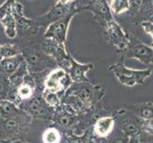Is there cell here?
Wrapping results in <instances>:
<instances>
[{
    "label": "cell",
    "instance_id": "1",
    "mask_svg": "<svg viewBox=\"0 0 153 143\" xmlns=\"http://www.w3.org/2000/svg\"><path fill=\"white\" fill-rule=\"evenodd\" d=\"M109 70L113 72V74L123 85L132 87L137 84L142 85L146 78L151 75V69L146 70H134L127 68L122 62L112 64L109 67Z\"/></svg>",
    "mask_w": 153,
    "mask_h": 143
},
{
    "label": "cell",
    "instance_id": "2",
    "mask_svg": "<svg viewBox=\"0 0 153 143\" xmlns=\"http://www.w3.org/2000/svg\"><path fill=\"white\" fill-rule=\"evenodd\" d=\"M103 36L109 45L121 52H124L127 49L130 41L129 35L123 31L122 26L115 20V18L109 20L103 26Z\"/></svg>",
    "mask_w": 153,
    "mask_h": 143
},
{
    "label": "cell",
    "instance_id": "3",
    "mask_svg": "<svg viewBox=\"0 0 153 143\" xmlns=\"http://www.w3.org/2000/svg\"><path fill=\"white\" fill-rule=\"evenodd\" d=\"M129 45L124 51L126 55L130 58H135L145 64H153V47L141 42L133 35H129Z\"/></svg>",
    "mask_w": 153,
    "mask_h": 143
},
{
    "label": "cell",
    "instance_id": "4",
    "mask_svg": "<svg viewBox=\"0 0 153 143\" xmlns=\"http://www.w3.org/2000/svg\"><path fill=\"white\" fill-rule=\"evenodd\" d=\"M76 13H70L64 17L49 24L44 33L45 38H51L62 44H65L70 23Z\"/></svg>",
    "mask_w": 153,
    "mask_h": 143
},
{
    "label": "cell",
    "instance_id": "5",
    "mask_svg": "<svg viewBox=\"0 0 153 143\" xmlns=\"http://www.w3.org/2000/svg\"><path fill=\"white\" fill-rule=\"evenodd\" d=\"M82 10H87L92 13L93 18L102 27L109 20L114 18L109 9L107 0H91Z\"/></svg>",
    "mask_w": 153,
    "mask_h": 143
},
{
    "label": "cell",
    "instance_id": "6",
    "mask_svg": "<svg viewBox=\"0 0 153 143\" xmlns=\"http://www.w3.org/2000/svg\"><path fill=\"white\" fill-rule=\"evenodd\" d=\"M13 15L16 21L17 32L35 33L37 31L38 22L24 15V9L21 3L16 1L13 7Z\"/></svg>",
    "mask_w": 153,
    "mask_h": 143
},
{
    "label": "cell",
    "instance_id": "7",
    "mask_svg": "<svg viewBox=\"0 0 153 143\" xmlns=\"http://www.w3.org/2000/svg\"><path fill=\"white\" fill-rule=\"evenodd\" d=\"M42 51L46 55L55 59L59 63L70 62V55L67 54L65 45L54 39L45 38V41L42 44Z\"/></svg>",
    "mask_w": 153,
    "mask_h": 143
},
{
    "label": "cell",
    "instance_id": "8",
    "mask_svg": "<svg viewBox=\"0 0 153 143\" xmlns=\"http://www.w3.org/2000/svg\"><path fill=\"white\" fill-rule=\"evenodd\" d=\"M22 56L27 65L33 70L45 69L52 64L51 58L47 57L48 55H43L42 52L36 49L28 48L22 52Z\"/></svg>",
    "mask_w": 153,
    "mask_h": 143
},
{
    "label": "cell",
    "instance_id": "9",
    "mask_svg": "<svg viewBox=\"0 0 153 143\" xmlns=\"http://www.w3.org/2000/svg\"><path fill=\"white\" fill-rule=\"evenodd\" d=\"M70 77L65 73L63 69H56L53 71L52 73L47 76L45 81V86L47 91H51V92H57L62 89L64 85V81H68Z\"/></svg>",
    "mask_w": 153,
    "mask_h": 143
},
{
    "label": "cell",
    "instance_id": "10",
    "mask_svg": "<svg viewBox=\"0 0 153 143\" xmlns=\"http://www.w3.org/2000/svg\"><path fill=\"white\" fill-rule=\"evenodd\" d=\"M69 74L70 78L75 82H82L87 80L86 73L93 69V64H80L76 61L73 57L70 56V64H69Z\"/></svg>",
    "mask_w": 153,
    "mask_h": 143
},
{
    "label": "cell",
    "instance_id": "11",
    "mask_svg": "<svg viewBox=\"0 0 153 143\" xmlns=\"http://www.w3.org/2000/svg\"><path fill=\"white\" fill-rule=\"evenodd\" d=\"M153 16V0H143L138 11L131 15L132 22L142 23Z\"/></svg>",
    "mask_w": 153,
    "mask_h": 143
},
{
    "label": "cell",
    "instance_id": "12",
    "mask_svg": "<svg viewBox=\"0 0 153 143\" xmlns=\"http://www.w3.org/2000/svg\"><path fill=\"white\" fill-rule=\"evenodd\" d=\"M24 61V58L21 55L12 58H5L0 60V74H13L16 73L19 66Z\"/></svg>",
    "mask_w": 153,
    "mask_h": 143
},
{
    "label": "cell",
    "instance_id": "13",
    "mask_svg": "<svg viewBox=\"0 0 153 143\" xmlns=\"http://www.w3.org/2000/svg\"><path fill=\"white\" fill-rule=\"evenodd\" d=\"M0 22H1V26L7 37L11 38V39L16 38L17 35V27H16V21L14 19L13 13H10L8 15H6L0 20Z\"/></svg>",
    "mask_w": 153,
    "mask_h": 143
},
{
    "label": "cell",
    "instance_id": "14",
    "mask_svg": "<svg viewBox=\"0 0 153 143\" xmlns=\"http://www.w3.org/2000/svg\"><path fill=\"white\" fill-rule=\"evenodd\" d=\"M114 120L111 117H102L95 125V133L100 136H106L113 130Z\"/></svg>",
    "mask_w": 153,
    "mask_h": 143
},
{
    "label": "cell",
    "instance_id": "15",
    "mask_svg": "<svg viewBox=\"0 0 153 143\" xmlns=\"http://www.w3.org/2000/svg\"><path fill=\"white\" fill-rule=\"evenodd\" d=\"M107 3L112 14L115 15L130 11L129 0H107Z\"/></svg>",
    "mask_w": 153,
    "mask_h": 143
},
{
    "label": "cell",
    "instance_id": "16",
    "mask_svg": "<svg viewBox=\"0 0 153 143\" xmlns=\"http://www.w3.org/2000/svg\"><path fill=\"white\" fill-rule=\"evenodd\" d=\"M21 55L20 50L18 47L12 44V43H6V44L0 45V59L12 58Z\"/></svg>",
    "mask_w": 153,
    "mask_h": 143
},
{
    "label": "cell",
    "instance_id": "17",
    "mask_svg": "<svg viewBox=\"0 0 153 143\" xmlns=\"http://www.w3.org/2000/svg\"><path fill=\"white\" fill-rule=\"evenodd\" d=\"M60 133L54 128L47 129L43 133V142L44 143H59Z\"/></svg>",
    "mask_w": 153,
    "mask_h": 143
},
{
    "label": "cell",
    "instance_id": "18",
    "mask_svg": "<svg viewBox=\"0 0 153 143\" xmlns=\"http://www.w3.org/2000/svg\"><path fill=\"white\" fill-rule=\"evenodd\" d=\"M28 110L33 114H43L45 111L44 104H43L42 100L40 98H33L32 101L28 104Z\"/></svg>",
    "mask_w": 153,
    "mask_h": 143
},
{
    "label": "cell",
    "instance_id": "19",
    "mask_svg": "<svg viewBox=\"0 0 153 143\" xmlns=\"http://www.w3.org/2000/svg\"><path fill=\"white\" fill-rule=\"evenodd\" d=\"M17 111L16 104L10 100H1L0 101V113L2 114H12Z\"/></svg>",
    "mask_w": 153,
    "mask_h": 143
},
{
    "label": "cell",
    "instance_id": "20",
    "mask_svg": "<svg viewBox=\"0 0 153 143\" xmlns=\"http://www.w3.org/2000/svg\"><path fill=\"white\" fill-rule=\"evenodd\" d=\"M16 0H6L0 5V20L10 13H13V7Z\"/></svg>",
    "mask_w": 153,
    "mask_h": 143
},
{
    "label": "cell",
    "instance_id": "21",
    "mask_svg": "<svg viewBox=\"0 0 153 143\" xmlns=\"http://www.w3.org/2000/svg\"><path fill=\"white\" fill-rule=\"evenodd\" d=\"M33 94V87L28 84H22L18 87V95L22 99L30 98Z\"/></svg>",
    "mask_w": 153,
    "mask_h": 143
},
{
    "label": "cell",
    "instance_id": "22",
    "mask_svg": "<svg viewBox=\"0 0 153 143\" xmlns=\"http://www.w3.org/2000/svg\"><path fill=\"white\" fill-rule=\"evenodd\" d=\"M45 101L47 104L51 105V106H56L59 104V100L57 97V94L55 92H51V91H47V94H45Z\"/></svg>",
    "mask_w": 153,
    "mask_h": 143
},
{
    "label": "cell",
    "instance_id": "23",
    "mask_svg": "<svg viewBox=\"0 0 153 143\" xmlns=\"http://www.w3.org/2000/svg\"><path fill=\"white\" fill-rule=\"evenodd\" d=\"M18 127V121L16 117H11L6 120L4 124V128L6 129L8 132H13Z\"/></svg>",
    "mask_w": 153,
    "mask_h": 143
},
{
    "label": "cell",
    "instance_id": "24",
    "mask_svg": "<svg viewBox=\"0 0 153 143\" xmlns=\"http://www.w3.org/2000/svg\"><path fill=\"white\" fill-rule=\"evenodd\" d=\"M140 25L143 28V30L152 37V46H153V22L150 20H146V21H143Z\"/></svg>",
    "mask_w": 153,
    "mask_h": 143
},
{
    "label": "cell",
    "instance_id": "25",
    "mask_svg": "<svg viewBox=\"0 0 153 143\" xmlns=\"http://www.w3.org/2000/svg\"><path fill=\"white\" fill-rule=\"evenodd\" d=\"M143 1V0H129V3H130V12L132 13V14H134L138 11V9L140 8Z\"/></svg>",
    "mask_w": 153,
    "mask_h": 143
},
{
    "label": "cell",
    "instance_id": "26",
    "mask_svg": "<svg viewBox=\"0 0 153 143\" xmlns=\"http://www.w3.org/2000/svg\"><path fill=\"white\" fill-rule=\"evenodd\" d=\"M7 81L0 77V97H5L7 94Z\"/></svg>",
    "mask_w": 153,
    "mask_h": 143
},
{
    "label": "cell",
    "instance_id": "27",
    "mask_svg": "<svg viewBox=\"0 0 153 143\" xmlns=\"http://www.w3.org/2000/svg\"><path fill=\"white\" fill-rule=\"evenodd\" d=\"M146 130L148 132V133H150L153 135V119H150V120H147L146 122Z\"/></svg>",
    "mask_w": 153,
    "mask_h": 143
},
{
    "label": "cell",
    "instance_id": "28",
    "mask_svg": "<svg viewBox=\"0 0 153 143\" xmlns=\"http://www.w3.org/2000/svg\"><path fill=\"white\" fill-rule=\"evenodd\" d=\"M78 2V0H55V3H59L62 5H72Z\"/></svg>",
    "mask_w": 153,
    "mask_h": 143
},
{
    "label": "cell",
    "instance_id": "29",
    "mask_svg": "<svg viewBox=\"0 0 153 143\" xmlns=\"http://www.w3.org/2000/svg\"><path fill=\"white\" fill-rule=\"evenodd\" d=\"M112 143H127V139L126 138H123V137H119V138H116Z\"/></svg>",
    "mask_w": 153,
    "mask_h": 143
},
{
    "label": "cell",
    "instance_id": "30",
    "mask_svg": "<svg viewBox=\"0 0 153 143\" xmlns=\"http://www.w3.org/2000/svg\"><path fill=\"white\" fill-rule=\"evenodd\" d=\"M79 1L80 2V4L82 5V8L84 7V6H86V5H87L91 0H79Z\"/></svg>",
    "mask_w": 153,
    "mask_h": 143
},
{
    "label": "cell",
    "instance_id": "31",
    "mask_svg": "<svg viewBox=\"0 0 153 143\" xmlns=\"http://www.w3.org/2000/svg\"><path fill=\"white\" fill-rule=\"evenodd\" d=\"M129 143H139V141L137 139H135V138H133V139L130 142H129Z\"/></svg>",
    "mask_w": 153,
    "mask_h": 143
},
{
    "label": "cell",
    "instance_id": "32",
    "mask_svg": "<svg viewBox=\"0 0 153 143\" xmlns=\"http://www.w3.org/2000/svg\"><path fill=\"white\" fill-rule=\"evenodd\" d=\"M149 20H150V21H152V22H153V16H152V17H151V18H150V19H149Z\"/></svg>",
    "mask_w": 153,
    "mask_h": 143
},
{
    "label": "cell",
    "instance_id": "33",
    "mask_svg": "<svg viewBox=\"0 0 153 143\" xmlns=\"http://www.w3.org/2000/svg\"><path fill=\"white\" fill-rule=\"evenodd\" d=\"M2 26H1V22H0V28H1Z\"/></svg>",
    "mask_w": 153,
    "mask_h": 143
},
{
    "label": "cell",
    "instance_id": "34",
    "mask_svg": "<svg viewBox=\"0 0 153 143\" xmlns=\"http://www.w3.org/2000/svg\"><path fill=\"white\" fill-rule=\"evenodd\" d=\"M16 1H17V0H16Z\"/></svg>",
    "mask_w": 153,
    "mask_h": 143
},
{
    "label": "cell",
    "instance_id": "35",
    "mask_svg": "<svg viewBox=\"0 0 153 143\" xmlns=\"http://www.w3.org/2000/svg\"><path fill=\"white\" fill-rule=\"evenodd\" d=\"M0 45H1V44H0Z\"/></svg>",
    "mask_w": 153,
    "mask_h": 143
},
{
    "label": "cell",
    "instance_id": "36",
    "mask_svg": "<svg viewBox=\"0 0 153 143\" xmlns=\"http://www.w3.org/2000/svg\"><path fill=\"white\" fill-rule=\"evenodd\" d=\"M0 60H1V59H0Z\"/></svg>",
    "mask_w": 153,
    "mask_h": 143
}]
</instances>
